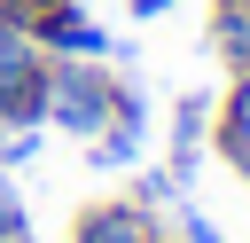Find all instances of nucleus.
Returning <instances> with one entry per match:
<instances>
[{
	"label": "nucleus",
	"mask_w": 250,
	"mask_h": 243,
	"mask_svg": "<svg viewBox=\"0 0 250 243\" xmlns=\"http://www.w3.org/2000/svg\"><path fill=\"white\" fill-rule=\"evenodd\" d=\"M117 110V78L109 63H86V55H47V125L55 133H78L94 141Z\"/></svg>",
	"instance_id": "nucleus-1"
},
{
	"label": "nucleus",
	"mask_w": 250,
	"mask_h": 243,
	"mask_svg": "<svg viewBox=\"0 0 250 243\" xmlns=\"http://www.w3.org/2000/svg\"><path fill=\"white\" fill-rule=\"evenodd\" d=\"M0 125H47V47L23 8H0Z\"/></svg>",
	"instance_id": "nucleus-2"
},
{
	"label": "nucleus",
	"mask_w": 250,
	"mask_h": 243,
	"mask_svg": "<svg viewBox=\"0 0 250 243\" xmlns=\"http://www.w3.org/2000/svg\"><path fill=\"white\" fill-rule=\"evenodd\" d=\"M23 24H31V39H39L47 55H86V63H109V47H117V39L86 16V0H70V8H31Z\"/></svg>",
	"instance_id": "nucleus-3"
},
{
	"label": "nucleus",
	"mask_w": 250,
	"mask_h": 243,
	"mask_svg": "<svg viewBox=\"0 0 250 243\" xmlns=\"http://www.w3.org/2000/svg\"><path fill=\"white\" fill-rule=\"evenodd\" d=\"M156 235H164V219L133 196H102L70 219V243H156Z\"/></svg>",
	"instance_id": "nucleus-4"
},
{
	"label": "nucleus",
	"mask_w": 250,
	"mask_h": 243,
	"mask_svg": "<svg viewBox=\"0 0 250 243\" xmlns=\"http://www.w3.org/2000/svg\"><path fill=\"white\" fill-rule=\"evenodd\" d=\"M211 149L234 180H250V71L227 78V94L211 102Z\"/></svg>",
	"instance_id": "nucleus-5"
},
{
	"label": "nucleus",
	"mask_w": 250,
	"mask_h": 243,
	"mask_svg": "<svg viewBox=\"0 0 250 243\" xmlns=\"http://www.w3.org/2000/svg\"><path fill=\"white\" fill-rule=\"evenodd\" d=\"M141 141H148V102H141V94H133L125 78H117V110H109V125H102V133H94L86 149H94V165L125 172V165L141 157Z\"/></svg>",
	"instance_id": "nucleus-6"
},
{
	"label": "nucleus",
	"mask_w": 250,
	"mask_h": 243,
	"mask_svg": "<svg viewBox=\"0 0 250 243\" xmlns=\"http://www.w3.org/2000/svg\"><path fill=\"white\" fill-rule=\"evenodd\" d=\"M203 149H211V94H180L172 102V172L195 180Z\"/></svg>",
	"instance_id": "nucleus-7"
},
{
	"label": "nucleus",
	"mask_w": 250,
	"mask_h": 243,
	"mask_svg": "<svg viewBox=\"0 0 250 243\" xmlns=\"http://www.w3.org/2000/svg\"><path fill=\"white\" fill-rule=\"evenodd\" d=\"M211 55L227 63V78L250 71V0H211Z\"/></svg>",
	"instance_id": "nucleus-8"
},
{
	"label": "nucleus",
	"mask_w": 250,
	"mask_h": 243,
	"mask_svg": "<svg viewBox=\"0 0 250 243\" xmlns=\"http://www.w3.org/2000/svg\"><path fill=\"white\" fill-rule=\"evenodd\" d=\"M180 188H188V180H180L172 165H156V172H141L125 196H133V204H148V212H180Z\"/></svg>",
	"instance_id": "nucleus-9"
},
{
	"label": "nucleus",
	"mask_w": 250,
	"mask_h": 243,
	"mask_svg": "<svg viewBox=\"0 0 250 243\" xmlns=\"http://www.w3.org/2000/svg\"><path fill=\"white\" fill-rule=\"evenodd\" d=\"M31 157H39V125H0V172H16Z\"/></svg>",
	"instance_id": "nucleus-10"
},
{
	"label": "nucleus",
	"mask_w": 250,
	"mask_h": 243,
	"mask_svg": "<svg viewBox=\"0 0 250 243\" xmlns=\"http://www.w3.org/2000/svg\"><path fill=\"white\" fill-rule=\"evenodd\" d=\"M0 235H31V204L16 196V180L0 172Z\"/></svg>",
	"instance_id": "nucleus-11"
},
{
	"label": "nucleus",
	"mask_w": 250,
	"mask_h": 243,
	"mask_svg": "<svg viewBox=\"0 0 250 243\" xmlns=\"http://www.w3.org/2000/svg\"><path fill=\"white\" fill-rule=\"evenodd\" d=\"M180 243H227V235H219V227H211L195 204H180Z\"/></svg>",
	"instance_id": "nucleus-12"
},
{
	"label": "nucleus",
	"mask_w": 250,
	"mask_h": 243,
	"mask_svg": "<svg viewBox=\"0 0 250 243\" xmlns=\"http://www.w3.org/2000/svg\"><path fill=\"white\" fill-rule=\"evenodd\" d=\"M164 8H172V0H133V16H141V24H156Z\"/></svg>",
	"instance_id": "nucleus-13"
},
{
	"label": "nucleus",
	"mask_w": 250,
	"mask_h": 243,
	"mask_svg": "<svg viewBox=\"0 0 250 243\" xmlns=\"http://www.w3.org/2000/svg\"><path fill=\"white\" fill-rule=\"evenodd\" d=\"M0 243H31V235H0Z\"/></svg>",
	"instance_id": "nucleus-14"
},
{
	"label": "nucleus",
	"mask_w": 250,
	"mask_h": 243,
	"mask_svg": "<svg viewBox=\"0 0 250 243\" xmlns=\"http://www.w3.org/2000/svg\"><path fill=\"white\" fill-rule=\"evenodd\" d=\"M156 243H180V235H156Z\"/></svg>",
	"instance_id": "nucleus-15"
},
{
	"label": "nucleus",
	"mask_w": 250,
	"mask_h": 243,
	"mask_svg": "<svg viewBox=\"0 0 250 243\" xmlns=\"http://www.w3.org/2000/svg\"><path fill=\"white\" fill-rule=\"evenodd\" d=\"M0 8H16V0H0Z\"/></svg>",
	"instance_id": "nucleus-16"
}]
</instances>
